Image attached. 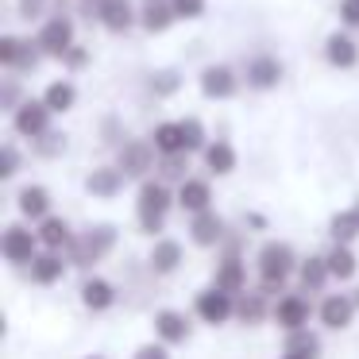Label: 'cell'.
<instances>
[{
  "label": "cell",
  "instance_id": "cell-1",
  "mask_svg": "<svg viewBox=\"0 0 359 359\" xmlns=\"http://www.w3.org/2000/svg\"><path fill=\"white\" fill-rule=\"evenodd\" d=\"M170 205H178V194H170V186H166L163 178H147V182H143L140 194H135V217H140L143 232H147V236L163 232Z\"/></svg>",
  "mask_w": 359,
  "mask_h": 359
},
{
  "label": "cell",
  "instance_id": "cell-2",
  "mask_svg": "<svg viewBox=\"0 0 359 359\" xmlns=\"http://www.w3.org/2000/svg\"><path fill=\"white\" fill-rule=\"evenodd\" d=\"M297 266L302 263L294 259V248H290V243H278V240L263 243V248H259V278H263V294L282 290L286 278L297 271Z\"/></svg>",
  "mask_w": 359,
  "mask_h": 359
},
{
  "label": "cell",
  "instance_id": "cell-3",
  "mask_svg": "<svg viewBox=\"0 0 359 359\" xmlns=\"http://www.w3.org/2000/svg\"><path fill=\"white\" fill-rule=\"evenodd\" d=\"M43 47L39 39H24V35H4L0 39V70H8V74H35L43 66Z\"/></svg>",
  "mask_w": 359,
  "mask_h": 359
},
{
  "label": "cell",
  "instance_id": "cell-4",
  "mask_svg": "<svg viewBox=\"0 0 359 359\" xmlns=\"http://www.w3.org/2000/svg\"><path fill=\"white\" fill-rule=\"evenodd\" d=\"M35 39H39L43 55L62 62L66 50L78 47V20H74V16H47L39 24V32H35Z\"/></svg>",
  "mask_w": 359,
  "mask_h": 359
},
{
  "label": "cell",
  "instance_id": "cell-5",
  "mask_svg": "<svg viewBox=\"0 0 359 359\" xmlns=\"http://www.w3.org/2000/svg\"><path fill=\"white\" fill-rule=\"evenodd\" d=\"M50 120H55V112L47 109V101H43V97H27V101L12 112V132H16L20 140L35 143V140H43L47 132H55Z\"/></svg>",
  "mask_w": 359,
  "mask_h": 359
},
{
  "label": "cell",
  "instance_id": "cell-6",
  "mask_svg": "<svg viewBox=\"0 0 359 359\" xmlns=\"http://www.w3.org/2000/svg\"><path fill=\"white\" fill-rule=\"evenodd\" d=\"M116 166L124 170V178H143L147 182V174L158 166V151L151 140H124L116 151Z\"/></svg>",
  "mask_w": 359,
  "mask_h": 359
},
{
  "label": "cell",
  "instance_id": "cell-7",
  "mask_svg": "<svg viewBox=\"0 0 359 359\" xmlns=\"http://www.w3.org/2000/svg\"><path fill=\"white\" fill-rule=\"evenodd\" d=\"M116 248V228L112 224H97V228H89L81 240H74L70 243V251H74V263L78 266H93V263H101L109 251Z\"/></svg>",
  "mask_w": 359,
  "mask_h": 359
},
{
  "label": "cell",
  "instance_id": "cell-8",
  "mask_svg": "<svg viewBox=\"0 0 359 359\" xmlns=\"http://www.w3.org/2000/svg\"><path fill=\"white\" fill-rule=\"evenodd\" d=\"M197 89H201L205 101H232L240 93V74L224 62H212L197 74Z\"/></svg>",
  "mask_w": 359,
  "mask_h": 359
},
{
  "label": "cell",
  "instance_id": "cell-9",
  "mask_svg": "<svg viewBox=\"0 0 359 359\" xmlns=\"http://www.w3.org/2000/svg\"><path fill=\"white\" fill-rule=\"evenodd\" d=\"M97 24L112 35H128L140 27V8L132 0H97Z\"/></svg>",
  "mask_w": 359,
  "mask_h": 359
},
{
  "label": "cell",
  "instance_id": "cell-10",
  "mask_svg": "<svg viewBox=\"0 0 359 359\" xmlns=\"http://www.w3.org/2000/svg\"><path fill=\"white\" fill-rule=\"evenodd\" d=\"M282 78H286V66H282L274 55H255V58L243 62V81H248V89L266 93V89H278Z\"/></svg>",
  "mask_w": 359,
  "mask_h": 359
},
{
  "label": "cell",
  "instance_id": "cell-11",
  "mask_svg": "<svg viewBox=\"0 0 359 359\" xmlns=\"http://www.w3.org/2000/svg\"><path fill=\"white\" fill-rule=\"evenodd\" d=\"M0 248H4V259H8V263L24 266L39 255V232H32V228H24V224H8Z\"/></svg>",
  "mask_w": 359,
  "mask_h": 359
},
{
  "label": "cell",
  "instance_id": "cell-12",
  "mask_svg": "<svg viewBox=\"0 0 359 359\" xmlns=\"http://www.w3.org/2000/svg\"><path fill=\"white\" fill-rule=\"evenodd\" d=\"M325 62L332 70H355L359 66V43L351 32H332L325 39Z\"/></svg>",
  "mask_w": 359,
  "mask_h": 359
},
{
  "label": "cell",
  "instance_id": "cell-13",
  "mask_svg": "<svg viewBox=\"0 0 359 359\" xmlns=\"http://www.w3.org/2000/svg\"><path fill=\"white\" fill-rule=\"evenodd\" d=\"M274 325L286 328V332H302L305 325H309V302H305L302 294H282L278 302H274Z\"/></svg>",
  "mask_w": 359,
  "mask_h": 359
},
{
  "label": "cell",
  "instance_id": "cell-14",
  "mask_svg": "<svg viewBox=\"0 0 359 359\" xmlns=\"http://www.w3.org/2000/svg\"><path fill=\"white\" fill-rule=\"evenodd\" d=\"M232 297H236V294H228V290H220V286L197 294V317H201L205 325H224V320L236 313V302H232Z\"/></svg>",
  "mask_w": 359,
  "mask_h": 359
},
{
  "label": "cell",
  "instance_id": "cell-15",
  "mask_svg": "<svg viewBox=\"0 0 359 359\" xmlns=\"http://www.w3.org/2000/svg\"><path fill=\"white\" fill-rule=\"evenodd\" d=\"M124 170L120 166H93V170L86 174V189L93 197H101V201H112V197L124 189Z\"/></svg>",
  "mask_w": 359,
  "mask_h": 359
},
{
  "label": "cell",
  "instance_id": "cell-16",
  "mask_svg": "<svg viewBox=\"0 0 359 359\" xmlns=\"http://www.w3.org/2000/svg\"><path fill=\"white\" fill-rule=\"evenodd\" d=\"M174 24H178V16H174L170 0H147V4H140V27L147 35H166Z\"/></svg>",
  "mask_w": 359,
  "mask_h": 359
},
{
  "label": "cell",
  "instance_id": "cell-17",
  "mask_svg": "<svg viewBox=\"0 0 359 359\" xmlns=\"http://www.w3.org/2000/svg\"><path fill=\"white\" fill-rule=\"evenodd\" d=\"M178 209H186L189 217L197 212H209L212 209V186L205 178H186L178 186Z\"/></svg>",
  "mask_w": 359,
  "mask_h": 359
},
{
  "label": "cell",
  "instance_id": "cell-18",
  "mask_svg": "<svg viewBox=\"0 0 359 359\" xmlns=\"http://www.w3.org/2000/svg\"><path fill=\"white\" fill-rule=\"evenodd\" d=\"M151 143H155L158 158H166V155H189V151H186V132H182V120H163V124H155Z\"/></svg>",
  "mask_w": 359,
  "mask_h": 359
},
{
  "label": "cell",
  "instance_id": "cell-19",
  "mask_svg": "<svg viewBox=\"0 0 359 359\" xmlns=\"http://www.w3.org/2000/svg\"><path fill=\"white\" fill-rule=\"evenodd\" d=\"M189 240L197 243V248H217L220 240H224V220L217 217V212H197L194 220H189Z\"/></svg>",
  "mask_w": 359,
  "mask_h": 359
},
{
  "label": "cell",
  "instance_id": "cell-20",
  "mask_svg": "<svg viewBox=\"0 0 359 359\" xmlns=\"http://www.w3.org/2000/svg\"><path fill=\"white\" fill-rule=\"evenodd\" d=\"M201 158H205V170L217 174V178L232 174V170H236V163H240V155H236V147H232L228 140H212L209 147L201 151Z\"/></svg>",
  "mask_w": 359,
  "mask_h": 359
},
{
  "label": "cell",
  "instance_id": "cell-21",
  "mask_svg": "<svg viewBox=\"0 0 359 359\" xmlns=\"http://www.w3.org/2000/svg\"><path fill=\"white\" fill-rule=\"evenodd\" d=\"M43 101H47V109L55 112V116H66V112L78 104V86H74L70 78H55L43 89Z\"/></svg>",
  "mask_w": 359,
  "mask_h": 359
},
{
  "label": "cell",
  "instance_id": "cell-22",
  "mask_svg": "<svg viewBox=\"0 0 359 359\" xmlns=\"http://www.w3.org/2000/svg\"><path fill=\"white\" fill-rule=\"evenodd\" d=\"M16 209L27 220H47L50 217V194L43 186H24L16 194Z\"/></svg>",
  "mask_w": 359,
  "mask_h": 359
},
{
  "label": "cell",
  "instance_id": "cell-23",
  "mask_svg": "<svg viewBox=\"0 0 359 359\" xmlns=\"http://www.w3.org/2000/svg\"><path fill=\"white\" fill-rule=\"evenodd\" d=\"M351 317H355V297L348 294H328L325 305H320V320L328 328H348Z\"/></svg>",
  "mask_w": 359,
  "mask_h": 359
},
{
  "label": "cell",
  "instance_id": "cell-24",
  "mask_svg": "<svg viewBox=\"0 0 359 359\" xmlns=\"http://www.w3.org/2000/svg\"><path fill=\"white\" fill-rule=\"evenodd\" d=\"M243 259L240 255H224L217 263V271H212V286H220V290H228V294H240L243 290Z\"/></svg>",
  "mask_w": 359,
  "mask_h": 359
},
{
  "label": "cell",
  "instance_id": "cell-25",
  "mask_svg": "<svg viewBox=\"0 0 359 359\" xmlns=\"http://www.w3.org/2000/svg\"><path fill=\"white\" fill-rule=\"evenodd\" d=\"M178 263H182V243L158 236L155 248H151V271H155V274H174V271H178Z\"/></svg>",
  "mask_w": 359,
  "mask_h": 359
},
{
  "label": "cell",
  "instance_id": "cell-26",
  "mask_svg": "<svg viewBox=\"0 0 359 359\" xmlns=\"http://www.w3.org/2000/svg\"><path fill=\"white\" fill-rule=\"evenodd\" d=\"M62 274H66V263L58 251H39L32 259V282H39V286H55Z\"/></svg>",
  "mask_w": 359,
  "mask_h": 359
},
{
  "label": "cell",
  "instance_id": "cell-27",
  "mask_svg": "<svg viewBox=\"0 0 359 359\" xmlns=\"http://www.w3.org/2000/svg\"><path fill=\"white\" fill-rule=\"evenodd\" d=\"M39 243H43L47 251H62V248H70V243H74L70 224H66L62 217H47V220H39Z\"/></svg>",
  "mask_w": 359,
  "mask_h": 359
},
{
  "label": "cell",
  "instance_id": "cell-28",
  "mask_svg": "<svg viewBox=\"0 0 359 359\" xmlns=\"http://www.w3.org/2000/svg\"><path fill=\"white\" fill-rule=\"evenodd\" d=\"M155 332H158V340H163V344H182L189 336V325H186L182 313L163 309V313H155Z\"/></svg>",
  "mask_w": 359,
  "mask_h": 359
},
{
  "label": "cell",
  "instance_id": "cell-29",
  "mask_svg": "<svg viewBox=\"0 0 359 359\" xmlns=\"http://www.w3.org/2000/svg\"><path fill=\"white\" fill-rule=\"evenodd\" d=\"M81 302H86V309H109L112 302H116V290L109 286L104 278H86L81 282Z\"/></svg>",
  "mask_w": 359,
  "mask_h": 359
},
{
  "label": "cell",
  "instance_id": "cell-30",
  "mask_svg": "<svg viewBox=\"0 0 359 359\" xmlns=\"http://www.w3.org/2000/svg\"><path fill=\"white\" fill-rule=\"evenodd\" d=\"M328 236H332L336 243H344V248H348V243L359 236V217H355V209L336 212V217L328 220Z\"/></svg>",
  "mask_w": 359,
  "mask_h": 359
},
{
  "label": "cell",
  "instance_id": "cell-31",
  "mask_svg": "<svg viewBox=\"0 0 359 359\" xmlns=\"http://www.w3.org/2000/svg\"><path fill=\"white\" fill-rule=\"evenodd\" d=\"M325 263H328V274H332V278H340V282H348L351 274H355V255H351L348 248H344V243H336L332 251H328L325 255Z\"/></svg>",
  "mask_w": 359,
  "mask_h": 359
},
{
  "label": "cell",
  "instance_id": "cell-32",
  "mask_svg": "<svg viewBox=\"0 0 359 359\" xmlns=\"http://www.w3.org/2000/svg\"><path fill=\"white\" fill-rule=\"evenodd\" d=\"M297 278H302L305 290H320L328 278H332V274H328V263H325V259L313 255V259H305V263L297 266Z\"/></svg>",
  "mask_w": 359,
  "mask_h": 359
},
{
  "label": "cell",
  "instance_id": "cell-33",
  "mask_svg": "<svg viewBox=\"0 0 359 359\" xmlns=\"http://www.w3.org/2000/svg\"><path fill=\"white\" fill-rule=\"evenodd\" d=\"M147 89H151L155 97H174V93L182 89V74H178V70H155V74L147 78Z\"/></svg>",
  "mask_w": 359,
  "mask_h": 359
},
{
  "label": "cell",
  "instance_id": "cell-34",
  "mask_svg": "<svg viewBox=\"0 0 359 359\" xmlns=\"http://www.w3.org/2000/svg\"><path fill=\"white\" fill-rule=\"evenodd\" d=\"M24 101H27V97H24V89H20V78H16V74L0 81V109L8 112V116H12V112H16Z\"/></svg>",
  "mask_w": 359,
  "mask_h": 359
},
{
  "label": "cell",
  "instance_id": "cell-35",
  "mask_svg": "<svg viewBox=\"0 0 359 359\" xmlns=\"http://www.w3.org/2000/svg\"><path fill=\"white\" fill-rule=\"evenodd\" d=\"M182 132H186V151H189V155H194V151H205V147H209V135H205V124H201V120H197V116H186V120H182Z\"/></svg>",
  "mask_w": 359,
  "mask_h": 359
},
{
  "label": "cell",
  "instance_id": "cell-36",
  "mask_svg": "<svg viewBox=\"0 0 359 359\" xmlns=\"http://www.w3.org/2000/svg\"><path fill=\"white\" fill-rule=\"evenodd\" d=\"M186 170H189V155H166V158H158V174H163V182L170 178V182H178V186H182V182L189 178Z\"/></svg>",
  "mask_w": 359,
  "mask_h": 359
},
{
  "label": "cell",
  "instance_id": "cell-37",
  "mask_svg": "<svg viewBox=\"0 0 359 359\" xmlns=\"http://www.w3.org/2000/svg\"><path fill=\"white\" fill-rule=\"evenodd\" d=\"M170 8L178 20H186V24H194V20H201L205 12H209V0H170Z\"/></svg>",
  "mask_w": 359,
  "mask_h": 359
},
{
  "label": "cell",
  "instance_id": "cell-38",
  "mask_svg": "<svg viewBox=\"0 0 359 359\" xmlns=\"http://www.w3.org/2000/svg\"><path fill=\"white\" fill-rule=\"evenodd\" d=\"M313 351H317V336H309L305 328H302V332H290L286 355H305V359H313Z\"/></svg>",
  "mask_w": 359,
  "mask_h": 359
},
{
  "label": "cell",
  "instance_id": "cell-39",
  "mask_svg": "<svg viewBox=\"0 0 359 359\" xmlns=\"http://www.w3.org/2000/svg\"><path fill=\"white\" fill-rule=\"evenodd\" d=\"M236 313H240V320H243V325H255V320L266 313V305H263V294H251V297H243V302H240V309H236Z\"/></svg>",
  "mask_w": 359,
  "mask_h": 359
},
{
  "label": "cell",
  "instance_id": "cell-40",
  "mask_svg": "<svg viewBox=\"0 0 359 359\" xmlns=\"http://www.w3.org/2000/svg\"><path fill=\"white\" fill-rule=\"evenodd\" d=\"M35 151H39L43 158H55V155H62V151H66V135H62V132H47L43 140H35Z\"/></svg>",
  "mask_w": 359,
  "mask_h": 359
},
{
  "label": "cell",
  "instance_id": "cell-41",
  "mask_svg": "<svg viewBox=\"0 0 359 359\" xmlns=\"http://www.w3.org/2000/svg\"><path fill=\"white\" fill-rule=\"evenodd\" d=\"M336 16H340V27L359 32V0H336Z\"/></svg>",
  "mask_w": 359,
  "mask_h": 359
},
{
  "label": "cell",
  "instance_id": "cell-42",
  "mask_svg": "<svg viewBox=\"0 0 359 359\" xmlns=\"http://www.w3.org/2000/svg\"><path fill=\"white\" fill-rule=\"evenodd\" d=\"M43 12H47V0H20L16 4V16L24 24H43Z\"/></svg>",
  "mask_w": 359,
  "mask_h": 359
},
{
  "label": "cell",
  "instance_id": "cell-43",
  "mask_svg": "<svg viewBox=\"0 0 359 359\" xmlns=\"http://www.w3.org/2000/svg\"><path fill=\"white\" fill-rule=\"evenodd\" d=\"M89 58H93V55H89V47H81V43H78V47H70V50H66L62 66H66L70 74H81V70L89 66Z\"/></svg>",
  "mask_w": 359,
  "mask_h": 359
},
{
  "label": "cell",
  "instance_id": "cell-44",
  "mask_svg": "<svg viewBox=\"0 0 359 359\" xmlns=\"http://www.w3.org/2000/svg\"><path fill=\"white\" fill-rule=\"evenodd\" d=\"M16 170H20V151L12 143H4L0 147V178H16Z\"/></svg>",
  "mask_w": 359,
  "mask_h": 359
},
{
  "label": "cell",
  "instance_id": "cell-45",
  "mask_svg": "<svg viewBox=\"0 0 359 359\" xmlns=\"http://www.w3.org/2000/svg\"><path fill=\"white\" fill-rule=\"evenodd\" d=\"M132 359H170V355H166V348H163V344H147V348H140Z\"/></svg>",
  "mask_w": 359,
  "mask_h": 359
},
{
  "label": "cell",
  "instance_id": "cell-46",
  "mask_svg": "<svg viewBox=\"0 0 359 359\" xmlns=\"http://www.w3.org/2000/svg\"><path fill=\"white\" fill-rule=\"evenodd\" d=\"M86 359H104V355H86Z\"/></svg>",
  "mask_w": 359,
  "mask_h": 359
},
{
  "label": "cell",
  "instance_id": "cell-47",
  "mask_svg": "<svg viewBox=\"0 0 359 359\" xmlns=\"http://www.w3.org/2000/svg\"><path fill=\"white\" fill-rule=\"evenodd\" d=\"M286 359H305V355H286Z\"/></svg>",
  "mask_w": 359,
  "mask_h": 359
},
{
  "label": "cell",
  "instance_id": "cell-48",
  "mask_svg": "<svg viewBox=\"0 0 359 359\" xmlns=\"http://www.w3.org/2000/svg\"><path fill=\"white\" fill-rule=\"evenodd\" d=\"M355 217H359V205H355Z\"/></svg>",
  "mask_w": 359,
  "mask_h": 359
},
{
  "label": "cell",
  "instance_id": "cell-49",
  "mask_svg": "<svg viewBox=\"0 0 359 359\" xmlns=\"http://www.w3.org/2000/svg\"><path fill=\"white\" fill-rule=\"evenodd\" d=\"M355 305H359V294H355Z\"/></svg>",
  "mask_w": 359,
  "mask_h": 359
},
{
  "label": "cell",
  "instance_id": "cell-50",
  "mask_svg": "<svg viewBox=\"0 0 359 359\" xmlns=\"http://www.w3.org/2000/svg\"><path fill=\"white\" fill-rule=\"evenodd\" d=\"M143 4H147V0H143Z\"/></svg>",
  "mask_w": 359,
  "mask_h": 359
}]
</instances>
